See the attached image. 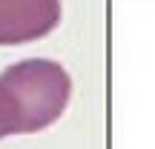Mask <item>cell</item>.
Masks as SVG:
<instances>
[{"mask_svg":"<svg viewBox=\"0 0 155 149\" xmlns=\"http://www.w3.org/2000/svg\"><path fill=\"white\" fill-rule=\"evenodd\" d=\"M26 103L35 132H43L58 123L72 100V75L52 57H26L3 69Z\"/></svg>","mask_w":155,"mask_h":149,"instance_id":"obj_1","label":"cell"},{"mask_svg":"<svg viewBox=\"0 0 155 149\" xmlns=\"http://www.w3.org/2000/svg\"><path fill=\"white\" fill-rule=\"evenodd\" d=\"M63 0H0V46H26L61 26Z\"/></svg>","mask_w":155,"mask_h":149,"instance_id":"obj_2","label":"cell"},{"mask_svg":"<svg viewBox=\"0 0 155 149\" xmlns=\"http://www.w3.org/2000/svg\"><path fill=\"white\" fill-rule=\"evenodd\" d=\"M12 135H35V129L20 92L0 72V141L12 138Z\"/></svg>","mask_w":155,"mask_h":149,"instance_id":"obj_3","label":"cell"}]
</instances>
